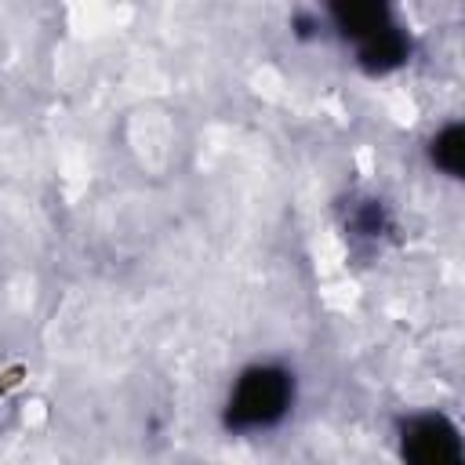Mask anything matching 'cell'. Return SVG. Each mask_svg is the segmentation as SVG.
Listing matches in <instances>:
<instances>
[{
    "mask_svg": "<svg viewBox=\"0 0 465 465\" xmlns=\"http://www.w3.org/2000/svg\"><path fill=\"white\" fill-rule=\"evenodd\" d=\"M327 15L367 73L381 76L407 62L411 40L392 15V0H327Z\"/></svg>",
    "mask_w": 465,
    "mask_h": 465,
    "instance_id": "6da1fadb",
    "label": "cell"
},
{
    "mask_svg": "<svg viewBox=\"0 0 465 465\" xmlns=\"http://www.w3.org/2000/svg\"><path fill=\"white\" fill-rule=\"evenodd\" d=\"M294 407V374L283 363L258 360L243 367L222 403V425L236 436L276 429Z\"/></svg>",
    "mask_w": 465,
    "mask_h": 465,
    "instance_id": "7a4b0ae2",
    "label": "cell"
},
{
    "mask_svg": "<svg viewBox=\"0 0 465 465\" xmlns=\"http://www.w3.org/2000/svg\"><path fill=\"white\" fill-rule=\"evenodd\" d=\"M396 443H400V454L414 465H458L465 458L458 425L440 411H418L400 418Z\"/></svg>",
    "mask_w": 465,
    "mask_h": 465,
    "instance_id": "3957f363",
    "label": "cell"
},
{
    "mask_svg": "<svg viewBox=\"0 0 465 465\" xmlns=\"http://www.w3.org/2000/svg\"><path fill=\"white\" fill-rule=\"evenodd\" d=\"M429 160L436 171H443L447 178H461V167H465V131L458 120L443 124L432 142H429Z\"/></svg>",
    "mask_w": 465,
    "mask_h": 465,
    "instance_id": "277c9868",
    "label": "cell"
},
{
    "mask_svg": "<svg viewBox=\"0 0 465 465\" xmlns=\"http://www.w3.org/2000/svg\"><path fill=\"white\" fill-rule=\"evenodd\" d=\"M345 229L356 240H381L389 232V218L381 200H352L345 211Z\"/></svg>",
    "mask_w": 465,
    "mask_h": 465,
    "instance_id": "5b68a950",
    "label": "cell"
}]
</instances>
